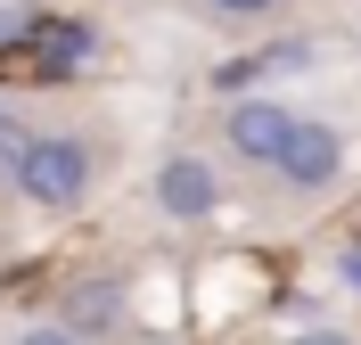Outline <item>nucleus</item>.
<instances>
[{
    "label": "nucleus",
    "instance_id": "obj_9",
    "mask_svg": "<svg viewBox=\"0 0 361 345\" xmlns=\"http://www.w3.org/2000/svg\"><path fill=\"white\" fill-rule=\"evenodd\" d=\"M288 345H361V337H353V329H295Z\"/></svg>",
    "mask_w": 361,
    "mask_h": 345
},
{
    "label": "nucleus",
    "instance_id": "obj_5",
    "mask_svg": "<svg viewBox=\"0 0 361 345\" xmlns=\"http://www.w3.org/2000/svg\"><path fill=\"white\" fill-rule=\"evenodd\" d=\"M123 304H132V288H123V279L115 272H90V279H74V296H66V329L74 337H115V329H123Z\"/></svg>",
    "mask_w": 361,
    "mask_h": 345
},
{
    "label": "nucleus",
    "instance_id": "obj_6",
    "mask_svg": "<svg viewBox=\"0 0 361 345\" xmlns=\"http://www.w3.org/2000/svg\"><path fill=\"white\" fill-rule=\"evenodd\" d=\"M214 17H230V25H255V17H279V0H205Z\"/></svg>",
    "mask_w": 361,
    "mask_h": 345
},
{
    "label": "nucleus",
    "instance_id": "obj_2",
    "mask_svg": "<svg viewBox=\"0 0 361 345\" xmlns=\"http://www.w3.org/2000/svg\"><path fill=\"white\" fill-rule=\"evenodd\" d=\"M295 123H304V115L279 107V99H230V107H222V148L238 164H263V173H271V164L288 157Z\"/></svg>",
    "mask_w": 361,
    "mask_h": 345
},
{
    "label": "nucleus",
    "instance_id": "obj_4",
    "mask_svg": "<svg viewBox=\"0 0 361 345\" xmlns=\"http://www.w3.org/2000/svg\"><path fill=\"white\" fill-rule=\"evenodd\" d=\"M337 164H345V140L329 132V123H312V115H304V123H295V140H288V157L271 164V181L295 189V198H312V189L337 181Z\"/></svg>",
    "mask_w": 361,
    "mask_h": 345
},
{
    "label": "nucleus",
    "instance_id": "obj_7",
    "mask_svg": "<svg viewBox=\"0 0 361 345\" xmlns=\"http://www.w3.org/2000/svg\"><path fill=\"white\" fill-rule=\"evenodd\" d=\"M17 345H82L66 321H33V329H17Z\"/></svg>",
    "mask_w": 361,
    "mask_h": 345
},
{
    "label": "nucleus",
    "instance_id": "obj_3",
    "mask_svg": "<svg viewBox=\"0 0 361 345\" xmlns=\"http://www.w3.org/2000/svg\"><path fill=\"white\" fill-rule=\"evenodd\" d=\"M148 198H157L164 222H214L222 214V173H214V157H164L157 181H148Z\"/></svg>",
    "mask_w": 361,
    "mask_h": 345
},
{
    "label": "nucleus",
    "instance_id": "obj_10",
    "mask_svg": "<svg viewBox=\"0 0 361 345\" xmlns=\"http://www.w3.org/2000/svg\"><path fill=\"white\" fill-rule=\"evenodd\" d=\"M337 279H345V288H353V296H361V238H353V247L337 255Z\"/></svg>",
    "mask_w": 361,
    "mask_h": 345
},
{
    "label": "nucleus",
    "instance_id": "obj_8",
    "mask_svg": "<svg viewBox=\"0 0 361 345\" xmlns=\"http://www.w3.org/2000/svg\"><path fill=\"white\" fill-rule=\"evenodd\" d=\"M25 140H33V132H17V107H0V173L17 164V148H25Z\"/></svg>",
    "mask_w": 361,
    "mask_h": 345
},
{
    "label": "nucleus",
    "instance_id": "obj_1",
    "mask_svg": "<svg viewBox=\"0 0 361 345\" xmlns=\"http://www.w3.org/2000/svg\"><path fill=\"white\" fill-rule=\"evenodd\" d=\"M8 181H17L25 206L74 214V206H90V189H99V148H90L82 132H33L17 148V164H8Z\"/></svg>",
    "mask_w": 361,
    "mask_h": 345
}]
</instances>
